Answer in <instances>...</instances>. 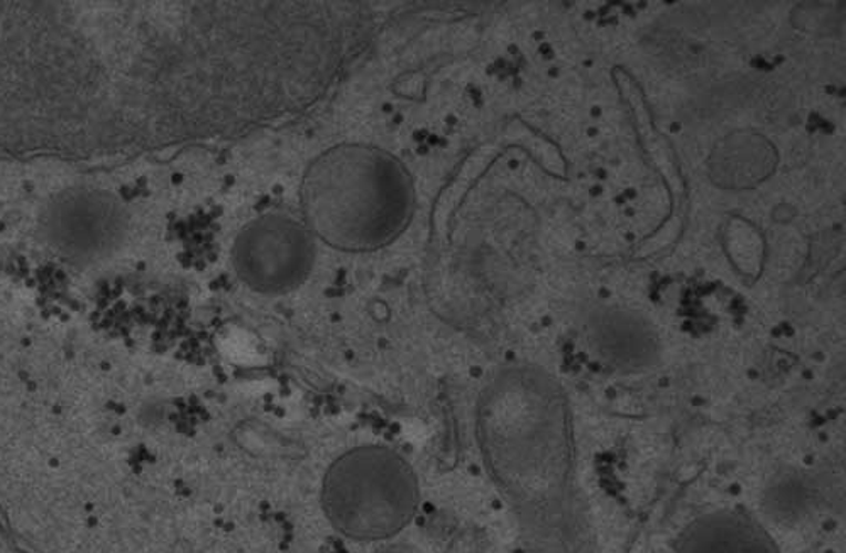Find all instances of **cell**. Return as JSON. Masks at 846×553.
Returning a JSON list of instances; mask_svg holds the SVG:
<instances>
[{"label": "cell", "instance_id": "obj_1", "mask_svg": "<svg viewBox=\"0 0 846 553\" xmlns=\"http://www.w3.org/2000/svg\"><path fill=\"white\" fill-rule=\"evenodd\" d=\"M409 169L386 149L344 143L320 153L300 184L301 220L317 241L342 252L395 242L415 213Z\"/></svg>", "mask_w": 846, "mask_h": 553}, {"label": "cell", "instance_id": "obj_2", "mask_svg": "<svg viewBox=\"0 0 846 553\" xmlns=\"http://www.w3.org/2000/svg\"><path fill=\"white\" fill-rule=\"evenodd\" d=\"M336 532L354 542H383L402 533L420 507V482L399 450L361 446L330 462L320 492Z\"/></svg>", "mask_w": 846, "mask_h": 553}, {"label": "cell", "instance_id": "obj_3", "mask_svg": "<svg viewBox=\"0 0 846 553\" xmlns=\"http://www.w3.org/2000/svg\"><path fill=\"white\" fill-rule=\"evenodd\" d=\"M527 553H596L582 503L578 459L557 457L502 491Z\"/></svg>", "mask_w": 846, "mask_h": 553}, {"label": "cell", "instance_id": "obj_4", "mask_svg": "<svg viewBox=\"0 0 846 553\" xmlns=\"http://www.w3.org/2000/svg\"><path fill=\"white\" fill-rule=\"evenodd\" d=\"M317 239L303 220L265 213L239 230L230 248V267L252 293L281 296L309 280L316 267Z\"/></svg>", "mask_w": 846, "mask_h": 553}, {"label": "cell", "instance_id": "obj_5", "mask_svg": "<svg viewBox=\"0 0 846 553\" xmlns=\"http://www.w3.org/2000/svg\"><path fill=\"white\" fill-rule=\"evenodd\" d=\"M674 553H782L772 533L740 508H716L689 521Z\"/></svg>", "mask_w": 846, "mask_h": 553}]
</instances>
